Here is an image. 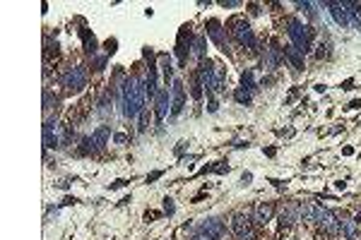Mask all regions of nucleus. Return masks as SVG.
Masks as SVG:
<instances>
[{
    "label": "nucleus",
    "mask_w": 361,
    "mask_h": 240,
    "mask_svg": "<svg viewBox=\"0 0 361 240\" xmlns=\"http://www.w3.org/2000/svg\"><path fill=\"white\" fill-rule=\"evenodd\" d=\"M234 99H236L241 106H248L250 104V92H246V89H236V92H234Z\"/></svg>",
    "instance_id": "23"
},
{
    "label": "nucleus",
    "mask_w": 361,
    "mask_h": 240,
    "mask_svg": "<svg viewBox=\"0 0 361 240\" xmlns=\"http://www.w3.org/2000/svg\"><path fill=\"white\" fill-rule=\"evenodd\" d=\"M250 180H253V175H250V173H243V178H241V183H243V185H248Z\"/></svg>",
    "instance_id": "29"
},
{
    "label": "nucleus",
    "mask_w": 361,
    "mask_h": 240,
    "mask_svg": "<svg viewBox=\"0 0 361 240\" xmlns=\"http://www.w3.org/2000/svg\"><path fill=\"white\" fill-rule=\"evenodd\" d=\"M200 87H202V84L195 80L193 82V99H200V96H202V89H200Z\"/></svg>",
    "instance_id": "26"
},
{
    "label": "nucleus",
    "mask_w": 361,
    "mask_h": 240,
    "mask_svg": "<svg viewBox=\"0 0 361 240\" xmlns=\"http://www.w3.org/2000/svg\"><path fill=\"white\" fill-rule=\"evenodd\" d=\"M202 233L212 236L214 240H226V228L219 219H205L202 221Z\"/></svg>",
    "instance_id": "10"
},
{
    "label": "nucleus",
    "mask_w": 361,
    "mask_h": 240,
    "mask_svg": "<svg viewBox=\"0 0 361 240\" xmlns=\"http://www.w3.org/2000/svg\"><path fill=\"white\" fill-rule=\"evenodd\" d=\"M284 58L294 65V70H304V53H299L294 46H284Z\"/></svg>",
    "instance_id": "15"
},
{
    "label": "nucleus",
    "mask_w": 361,
    "mask_h": 240,
    "mask_svg": "<svg viewBox=\"0 0 361 240\" xmlns=\"http://www.w3.org/2000/svg\"><path fill=\"white\" fill-rule=\"evenodd\" d=\"M299 214L304 216L308 224H313V221H316V209H313V207H308V204H301V207H299Z\"/></svg>",
    "instance_id": "22"
},
{
    "label": "nucleus",
    "mask_w": 361,
    "mask_h": 240,
    "mask_svg": "<svg viewBox=\"0 0 361 240\" xmlns=\"http://www.w3.org/2000/svg\"><path fill=\"white\" fill-rule=\"evenodd\" d=\"M193 58H197L200 63L205 60V39H202V36H197V39L193 41Z\"/></svg>",
    "instance_id": "20"
},
{
    "label": "nucleus",
    "mask_w": 361,
    "mask_h": 240,
    "mask_svg": "<svg viewBox=\"0 0 361 240\" xmlns=\"http://www.w3.org/2000/svg\"><path fill=\"white\" fill-rule=\"evenodd\" d=\"M183 104H185V89H183V82L174 80L171 82V116H179L183 111Z\"/></svg>",
    "instance_id": "8"
},
{
    "label": "nucleus",
    "mask_w": 361,
    "mask_h": 240,
    "mask_svg": "<svg viewBox=\"0 0 361 240\" xmlns=\"http://www.w3.org/2000/svg\"><path fill=\"white\" fill-rule=\"evenodd\" d=\"M157 108H154V113H157V122H162V120L167 118V113H169V89H157Z\"/></svg>",
    "instance_id": "13"
},
{
    "label": "nucleus",
    "mask_w": 361,
    "mask_h": 240,
    "mask_svg": "<svg viewBox=\"0 0 361 240\" xmlns=\"http://www.w3.org/2000/svg\"><path fill=\"white\" fill-rule=\"evenodd\" d=\"M328 7H330L335 22H337L340 27H349V24H354V12L349 10V2H328Z\"/></svg>",
    "instance_id": "6"
},
{
    "label": "nucleus",
    "mask_w": 361,
    "mask_h": 240,
    "mask_svg": "<svg viewBox=\"0 0 361 240\" xmlns=\"http://www.w3.org/2000/svg\"><path fill=\"white\" fill-rule=\"evenodd\" d=\"M340 228H342V233H345L347 238H354L357 231H359V224H357L354 219H347V221H340Z\"/></svg>",
    "instance_id": "18"
},
{
    "label": "nucleus",
    "mask_w": 361,
    "mask_h": 240,
    "mask_svg": "<svg viewBox=\"0 0 361 240\" xmlns=\"http://www.w3.org/2000/svg\"><path fill=\"white\" fill-rule=\"evenodd\" d=\"M145 130H147V108L140 111V132H145Z\"/></svg>",
    "instance_id": "24"
},
{
    "label": "nucleus",
    "mask_w": 361,
    "mask_h": 240,
    "mask_svg": "<svg viewBox=\"0 0 361 240\" xmlns=\"http://www.w3.org/2000/svg\"><path fill=\"white\" fill-rule=\"evenodd\" d=\"M231 231L238 240H255V233H253V221L248 219V214H236L231 219Z\"/></svg>",
    "instance_id": "3"
},
{
    "label": "nucleus",
    "mask_w": 361,
    "mask_h": 240,
    "mask_svg": "<svg viewBox=\"0 0 361 240\" xmlns=\"http://www.w3.org/2000/svg\"><path fill=\"white\" fill-rule=\"evenodd\" d=\"M222 5H224V7H238V5H241V2H238V0H229V2H226V0H224Z\"/></svg>",
    "instance_id": "28"
},
{
    "label": "nucleus",
    "mask_w": 361,
    "mask_h": 240,
    "mask_svg": "<svg viewBox=\"0 0 361 240\" xmlns=\"http://www.w3.org/2000/svg\"><path fill=\"white\" fill-rule=\"evenodd\" d=\"M162 175V171H157V173H152V175H147V183H152V180H157Z\"/></svg>",
    "instance_id": "31"
},
{
    "label": "nucleus",
    "mask_w": 361,
    "mask_h": 240,
    "mask_svg": "<svg viewBox=\"0 0 361 240\" xmlns=\"http://www.w3.org/2000/svg\"><path fill=\"white\" fill-rule=\"evenodd\" d=\"M287 34H289V39L294 41L292 46L299 51V53H308L311 51V36H313V29L301 24L299 19H287Z\"/></svg>",
    "instance_id": "2"
},
{
    "label": "nucleus",
    "mask_w": 361,
    "mask_h": 240,
    "mask_svg": "<svg viewBox=\"0 0 361 240\" xmlns=\"http://www.w3.org/2000/svg\"><path fill=\"white\" fill-rule=\"evenodd\" d=\"M174 212H176V207H174V200H171V197H167V200H164V214H169V216H171Z\"/></svg>",
    "instance_id": "25"
},
{
    "label": "nucleus",
    "mask_w": 361,
    "mask_h": 240,
    "mask_svg": "<svg viewBox=\"0 0 361 240\" xmlns=\"http://www.w3.org/2000/svg\"><path fill=\"white\" fill-rule=\"evenodd\" d=\"M316 224H318L325 233H337L340 231V221L330 209H316Z\"/></svg>",
    "instance_id": "7"
},
{
    "label": "nucleus",
    "mask_w": 361,
    "mask_h": 240,
    "mask_svg": "<svg viewBox=\"0 0 361 240\" xmlns=\"http://www.w3.org/2000/svg\"><path fill=\"white\" fill-rule=\"evenodd\" d=\"M125 180H116V183H111V190H116V187H123Z\"/></svg>",
    "instance_id": "32"
},
{
    "label": "nucleus",
    "mask_w": 361,
    "mask_h": 240,
    "mask_svg": "<svg viewBox=\"0 0 361 240\" xmlns=\"http://www.w3.org/2000/svg\"><path fill=\"white\" fill-rule=\"evenodd\" d=\"M193 240H214V238L207 236V233H197V236H193Z\"/></svg>",
    "instance_id": "27"
},
{
    "label": "nucleus",
    "mask_w": 361,
    "mask_h": 240,
    "mask_svg": "<svg viewBox=\"0 0 361 240\" xmlns=\"http://www.w3.org/2000/svg\"><path fill=\"white\" fill-rule=\"evenodd\" d=\"M43 147L46 149H56V137H53V127H51V120H46L43 125Z\"/></svg>",
    "instance_id": "17"
},
{
    "label": "nucleus",
    "mask_w": 361,
    "mask_h": 240,
    "mask_svg": "<svg viewBox=\"0 0 361 240\" xmlns=\"http://www.w3.org/2000/svg\"><path fill=\"white\" fill-rule=\"evenodd\" d=\"M159 60H162V72H164V82H169L171 77H174V63H171V58H169V55H162ZM171 82H174V80H171Z\"/></svg>",
    "instance_id": "19"
},
{
    "label": "nucleus",
    "mask_w": 361,
    "mask_h": 240,
    "mask_svg": "<svg viewBox=\"0 0 361 240\" xmlns=\"http://www.w3.org/2000/svg\"><path fill=\"white\" fill-rule=\"evenodd\" d=\"M272 216H275V204L272 202H260L258 209H255V221L267 224V221H272Z\"/></svg>",
    "instance_id": "14"
},
{
    "label": "nucleus",
    "mask_w": 361,
    "mask_h": 240,
    "mask_svg": "<svg viewBox=\"0 0 361 240\" xmlns=\"http://www.w3.org/2000/svg\"><path fill=\"white\" fill-rule=\"evenodd\" d=\"M145 94H147V82L130 77L123 84V113L125 118H135L140 116V111L145 108Z\"/></svg>",
    "instance_id": "1"
},
{
    "label": "nucleus",
    "mask_w": 361,
    "mask_h": 240,
    "mask_svg": "<svg viewBox=\"0 0 361 240\" xmlns=\"http://www.w3.org/2000/svg\"><path fill=\"white\" fill-rule=\"evenodd\" d=\"M65 87H68V92H82L87 87V70L82 65L70 67L65 75Z\"/></svg>",
    "instance_id": "5"
},
{
    "label": "nucleus",
    "mask_w": 361,
    "mask_h": 240,
    "mask_svg": "<svg viewBox=\"0 0 361 240\" xmlns=\"http://www.w3.org/2000/svg\"><path fill=\"white\" fill-rule=\"evenodd\" d=\"M282 58H284V51L272 41L270 48L265 51V67H267V70H277L279 63H282Z\"/></svg>",
    "instance_id": "11"
},
{
    "label": "nucleus",
    "mask_w": 361,
    "mask_h": 240,
    "mask_svg": "<svg viewBox=\"0 0 361 240\" xmlns=\"http://www.w3.org/2000/svg\"><path fill=\"white\" fill-rule=\"evenodd\" d=\"M205 29H207L209 39L219 46V51H224V53H226V51H229V43H226V36H224V29H222V24H219V19H209Z\"/></svg>",
    "instance_id": "9"
},
{
    "label": "nucleus",
    "mask_w": 361,
    "mask_h": 240,
    "mask_svg": "<svg viewBox=\"0 0 361 240\" xmlns=\"http://www.w3.org/2000/svg\"><path fill=\"white\" fill-rule=\"evenodd\" d=\"M352 84H354V80H347L345 84H342V89H352Z\"/></svg>",
    "instance_id": "34"
},
{
    "label": "nucleus",
    "mask_w": 361,
    "mask_h": 240,
    "mask_svg": "<svg viewBox=\"0 0 361 240\" xmlns=\"http://www.w3.org/2000/svg\"><path fill=\"white\" fill-rule=\"evenodd\" d=\"M241 89L255 92V80H253V72H250V70H246V72L241 75Z\"/></svg>",
    "instance_id": "21"
},
{
    "label": "nucleus",
    "mask_w": 361,
    "mask_h": 240,
    "mask_svg": "<svg viewBox=\"0 0 361 240\" xmlns=\"http://www.w3.org/2000/svg\"><path fill=\"white\" fill-rule=\"evenodd\" d=\"M231 31H234L236 41L243 46V48H248V51L255 48V34H253V29H250V24L246 22V19H236Z\"/></svg>",
    "instance_id": "4"
},
{
    "label": "nucleus",
    "mask_w": 361,
    "mask_h": 240,
    "mask_svg": "<svg viewBox=\"0 0 361 240\" xmlns=\"http://www.w3.org/2000/svg\"><path fill=\"white\" fill-rule=\"evenodd\" d=\"M188 48H190V27H183L179 34V41H176V55H179L180 63H185Z\"/></svg>",
    "instance_id": "12"
},
{
    "label": "nucleus",
    "mask_w": 361,
    "mask_h": 240,
    "mask_svg": "<svg viewBox=\"0 0 361 240\" xmlns=\"http://www.w3.org/2000/svg\"><path fill=\"white\" fill-rule=\"evenodd\" d=\"M157 216H159L157 212H147V214H145V219H147V221H150V219H157Z\"/></svg>",
    "instance_id": "33"
},
{
    "label": "nucleus",
    "mask_w": 361,
    "mask_h": 240,
    "mask_svg": "<svg viewBox=\"0 0 361 240\" xmlns=\"http://www.w3.org/2000/svg\"><path fill=\"white\" fill-rule=\"evenodd\" d=\"M212 77H214V92H224V67L219 63H212Z\"/></svg>",
    "instance_id": "16"
},
{
    "label": "nucleus",
    "mask_w": 361,
    "mask_h": 240,
    "mask_svg": "<svg viewBox=\"0 0 361 240\" xmlns=\"http://www.w3.org/2000/svg\"><path fill=\"white\" fill-rule=\"evenodd\" d=\"M116 142H118V144H125V142H128V137H125V134H116Z\"/></svg>",
    "instance_id": "30"
}]
</instances>
